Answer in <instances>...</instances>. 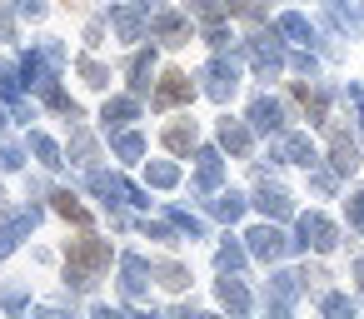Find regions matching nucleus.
I'll return each mask as SVG.
<instances>
[{
	"mask_svg": "<svg viewBox=\"0 0 364 319\" xmlns=\"http://www.w3.org/2000/svg\"><path fill=\"white\" fill-rule=\"evenodd\" d=\"M200 80H205V95H210V100H230V95L240 90V65H235L230 55H215V60L200 70Z\"/></svg>",
	"mask_w": 364,
	"mask_h": 319,
	"instance_id": "nucleus-1",
	"label": "nucleus"
},
{
	"mask_svg": "<svg viewBox=\"0 0 364 319\" xmlns=\"http://www.w3.org/2000/svg\"><path fill=\"white\" fill-rule=\"evenodd\" d=\"M240 50L250 55V65L269 80V75H279L284 70V50L274 45V36H250V40H240Z\"/></svg>",
	"mask_w": 364,
	"mask_h": 319,
	"instance_id": "nucleus-2",
	"label": "nucleus"
},
{
	"mask_svg": "<svg viewBox=\"0 0 364 319\" xmlns=\"http://www.w3.org/2000/svg\"><path fill=\"white\" fill-rule=\"evenodd\" d=\"M294 244H304V249L314 244L319 254H329V249L339 244V229H334V220H324L319 210H309V215H299V239H294Z\"/></svg>",
	"mask_w": 364,
	"mask_h": 319,
	"instance_id": "nucleus-3",
	"label": "nucleus"
},
{
	"mask_svg": "<svg viewBox=\"0 0 364 319\" xmlns=\"http://www.w3.org/2000/svg\"><path fill=\"white\" fill-rule=\"evenodd\" d=\"M245 239H250V254H255V259H264V264L284 259V249H289V239H284V234H279L274 225H255V229H250Z\"/></svg>",
	"mask_w": 364,
	"mask_h": 319,
	"instance_id": "nucleus-4",
	"label": "nucleus"
},
{
	"mask_svg": "<svg viewBox=\"0 0 364 319\" xmlns=\"http://www.w3.org/2000/svg\"><path fill=\"white\" fill-rule=\"evenodd\" d=\"M190 95H195L190 75H185V70H170V75H160V85H155V110H175V105H185Z\"/></svg>",
	"mask_w": 364,
	"mask_h": 319,
	"instance_id": "nucleus-5",
	"label": "nucleus"
},
{
	"mask_svg": "<svg viewBox=\"0 0 364 319\" xmlns=\"http://www.w3.org/2000/svg\"><path fill=\"white\" fill-rule=\"evenodd\" d=\"M70 264H80V269H90L95 279L110 269V244H100V239H75L70 244Z\"/></svg>",
	"mask_w": 364,
	"mask_h": 319,
	"instance_id": "nucleus-6",
	"label": "nucleus"
},
{
	"mask_svg": "<svg viewBox=\"0 0 364 319\" xmlns=\"http://www.w3.org/2000/svg\"><path fill=\"white\" fill-rule=\"evenodd\" d=\"M250 125L264 130V135H279V130H284V105L269 100V95H255V100H250Z\"/></svg>",
	"mask_w": 364,
	"mask_h": 319,
	"instance_id": "nucleus-7",
	"label": "nucleus"
},
{
	"mask_svg": "<svg viewBox=\"0 0 364 319\" xmlns=\"http://www.w3.org/2000/svg\"><path fill=\"white\" fill-rule=\"evenodd\" d=\"M150 31H155L165 45H185V40H190V21L175 16V11H155V16H150Z\"/></svg>",
	"mask_w": 364,
	"mask_h": 319,
	"instance_id": "nucleus-8",
	"label": "nucleus"
},
{
	"mask_svg": "<svg viewBox=\"0 0 364 319\" xmlns=\"http://www.w3.org/2000/svg\"><path fill=\"white\" fill-rule=\"evenodd\" d=\"M269 160H284V165H304V170H314L319 155H314V140H309V135H284V145H279Z\"/></svg>",
	"mask_w": 364,
	"mask_h": 319,
	"instance_id": "nucleus-9",
	"label": "nucleus"
},
{
	"mask_svg": "<svg viewBox=\"0 0 364 319\" xmlns=\"http://www.w3.org/2000/svg\"><path fill=\"white\" fill-rule=\"evenodd\" d=\"M329 140H334V150H329V160H334V175H354L359 170V145L339 130V125H329Z\"/></svg>",
	"mask_w": 364,
	"mask_h": 319,
	"instance_id": "nucleus-10",
	"label": "nucleus"
},
{
	"mask_svg": "<svg viewBox=\"0 0 364 319\" xmlns=\"http://www.w3.org/2000/svg\"><path fill=\"white\" fill-rule=\"evenodd\" d=\"M120 289H125L130 299H140V294L150 289V264H145L140 254H125V259H120Z\"/></svg>",
	"mask_w": 364,
	"mask_h": 319,
	"instance_id": "nucleus-11",
	"label": "nucleus"
},
{
	"mask_svg": "<svg viewBox=\"0 0 364 319\" xmlns=\"http://www.w3.org/2000/svg\"><path fill=\"white\" fill-rule=\"evenodd\" d=\"M36 225H41V210H36V205H31V210H21L11 225H0V259H6V254L21 244V234H31Z\"/></svg>",
	"mask_w": 364,
	"mask_h": 319,
	"instance_id": "nucleus-12",
	"label": "nucleus"
},
{
	"mask_svg": "<svg viewBox=\"0 0 364 319\" xmlns=\"http://www.w3.org/2000/svg\"><path fill=\"white\" fill-rule=\"evenodd\" d=\"M135 115H140V100H135V95H115V100H105V110H100L105 130H115V135H120Z\"/></svg>",
	"mask_w": 364,
	"mask_h": 319,
	"instance_id": "nucleus-13",
	"label": "nucleus"
},
{
	"mask_svg": "<svg viewBox=\"0 0 364 319\" xmlns=\"http://www.w3.org/2000/svg\"><path fill=\"white\" fill-rule=\"evenodd\" d=\"M195 160H200V170H195V190H220V180H225V165H220V150H195Z\"/></svg>",
	"mask_w": 364,
	"mask_h": 319,
	"instance_id": "nucleus-14",
	"label": "nucleus"
},
{
	"mask_svg": "<svg viewBox=\"0 0 364 319\" xmlns=\"http://www.w3.org/2000/svg\"><path fill=\"white\" fill-rule=\"evenodd\" d=\"M255 205H259V210H264L269 220H289V215H294V200H289V195H284L279 185H269V180L259 185V195H255Z\"/></svg>",
	"mask_w": 364,
	"mask_h": 319,
	"instance_id": "nucleus-15",
	"label": "nucleus"
},
{
	"mask_svg": "<svg viewBox=\"0 0 364 319\" xmlns=\"http://www.w3.org/2000/svg\"><path fill=\"white\" fill-rule=\"evenodd\" d=\"M304 289V279L299 274H289V269H279V274H269V299H274V314H284L289 304H294V294Z\"/></svg>",
	"mask_w": 364,
	"mask_h": 319,
	"instance_id": "nucleus-16",
	"label": "nucleus"
},
{
	"mask_svg": "<svg viewBox=\"0 0 364 319\" xmlns=\"http://www.w3.org/2000/svg\"><path fill=\"white\" fill-rule=\"evenodd\" d=\"M110 26H115L120 40H145V21H140L135 6H110Z\"/></svg>",
	"mask_w": 364,
	"mask_h": 319,
	"instance_id": "nucleus-17",
	"label": "nucleus"
},
{
	"mask_svg": "<svg viewBox=\"0 0 364 319\" xmlns=\"http://www.w3.org/2000/svg\"><path fill=\"white\" fill-rule=\"evenodd\" d=\"M274 36H289L294 45H314V26L299 16V11H289V16H279L274 21Z\"/></svg>",
	"mask_w": 364,
	"mask_h": 319,
	"instance_id": "nucleus-18",
	"label": "nucleus"
},
{
	"mask_svg": "<svg viewBox=\"0 0 364 319\" xmlns=\"http://www.w3.org/2000/svg\"><path fill=\"white\" fill-rule=\"evenodd\" d=\"M150 75H155V50H135L130 55V90L145 95L150 90Z\"/></svg>",
	"mask_w": 364,
	"mask_h": 319,
	"instance_id": "nucleus-19",
	"label": "nucleus"
},
{
	"mask_svg": "<svg viewBox=\"0 0 364 319\" xmlns=\"http://www.w3.org/2000/svg\"><path fill=\"white\" fill-rule=\"evenodd\" d=\"M220 145L230 155H250V125L245 120H220Z\"/></svg>",
	"mask_w": 364,
	"mask_h": 319,
	"instance_id": "nucleus-20",
	"label": "nucleus"
},
{
	"mask_svg": "<svg viewBox=\"0 0 364 319\" xmlns=\"http://www.w3.org/2000/svg\"><path fill=\"white\" fill-rule=\"evenodd\" d=\"M220 304H225V309H235V314H245V309H250V294H245V284L235 279V269H225V279H220Z\"/></svg>",
	"mask_w": 364,
	"mask_h": 319,
	"instance_id": "nucleus-21",
	"label": "nucleus"
},
{
	"mask_svg": "<svg viewBox=\"0 0 364 319\" xmlns=\"http://www.w3.org/2000/svg\"><path fill=\"white\" fill-rule=\"evenodd\" d=\"M160 140H165V150H170V155H185V150H195V120H190V125H185V120H180V125H170Z\"/></svg>",
	"mask_w": 364,
	"mask_h": 319,
	"instance_id": "nucleus-22",
	"label": "nucleus"
},
{
	"mask_svg": "<svg viewBox=\"0 0 364 319\" xmlns=\"http://www.w3.org/2000/svg\"><path fill=\"white\" fill-rule=\"evenodd\" d=\"M190 11L200 16V26H205V31L225 26V16H230V6H225V0H190Z\"/></svg>",
	"mask_w": 364,
	"mask_h": 319,
	"instance_id": "nucleus-23",
	"label": "nucleus"
},
{
	"mask_svg": "<svg viewBox=\"0 0 364 319\" xmlns=\"http://www.w3.org/2000/svg\"><path fill=\"white\" fill-rule=\"evenodd\" d=\"M294 100L309 110V120H314V125L324 120V105H329V100H324V90H314V85H304V80H299V85H294Z\"/></svg>",
	"mask_w": 364,
	"mask_h": 319,
	"instance_id": "nucleus-24",
	"label": "nucleus"
},
{
	"mask_svg": "<svg viewBox=\"0 0 364 319\" xmlns=\"http://www.w3.org/2000/svg\"><path fill=\"white\" fill-rule=\"evenodd\" d=\"M31 150H36V160H41L46 170H60V165H65V160H60V145H55L50 135H41V130L31 135Z\"/></svg>",
	"mask_w": 364,
	"mask_h": 319,
	"instance_id": "nucleus-25",
	"label": "nucleus"
},
{
	"mask_svg": "<svg viewBox=\"0 0 364 319\" xmlns=\"http://www.w3.org/2000/svg\"><path fill=\"white\" fill-rule=\"evenodd\" d=\"M245 205H250V200H245V195H235V190H225L220 200H210V210H215V215H220L225 225H235V220L245 215Z\"/></svg>",
	"mask_w": 364,
	"mask_h": 319,
	"instance_id": "nucleus-26",
	"label": "nucleus"
},
{
	"mask_svg": "<svg viewBox=\"0 0 364 319\" xmlns=\"http://www.w3.org/2000/svg\"><path fill=\"white\" fill-rule=\"evenodd\" d=\"M245 259H250V244H240V239H225L220 254H215V264H220V269H235V274H240Z\"/></svg>",
	"mask_w": 364,
	"mask_h": 319,
	"instance_id": "nucleus-27",
	"label": "nucleus"
},
{
	"mask_svg": "<svg viewBox=\"0 0 364 319\" xmlns=\"http://www.w3.org/2000/svg\"><path fill=\"white\" fill-rule=\"evenodd\" d=\"M50 200H55V210H60L65 220H75V225H90V215H85V205H80V200H75L70 190H55Z\"/></svg>",
	"mask_w": 364,
	"mask_h": 319,
	"instance_id": "nucleus-28",
	"label": "nucleus"
},
{
	"mask_svg": "<svg viewBox=\"0 0 364 319\" xmlns=\"http://www.w3.org/2000/svg\"><path fill=\"white\" fill-rule=\"evenodd\" d=\"M170 220L180 225V234H185V239H205V220H200V215H190V210H180V205H170Z\"/></svg>",
	"mask_w": 364,
	"mask_h": 319,
	"instance_id": "nucleus-29",
	"label": "nucleus"
},
{
	"mask_svg": "<svg viewBox=\"0 0 364 319\" xmlns=\"http://www.w3.org/2000/svg\"><path fill=\"white\" fill-rule=\"evenodd\" d=\"M145 175H150V185H155V190H170V185H180V170H175L170 160H155Z\"/></svg>",
	"mask_w": 364,
	"mask_h": 319,
	"instance_id": "nucleus-30",
	"label": "nucleus"
},
{
	"mask_svg": "<svg viewBox=\"0 0 364 319\" xmlns=\"http://www.w3.org/2000/svg\"><path fill=\"white\" fill-rule=\"evenodd\" d=\"M80 75H85V85H95V90H105V85H110V70H105L100 60H90V55L80 60Z\"/></svg>",
	"mask_w": 364,
	"mask_h": 319,
	"instance_id": "nucleus-31",
	"label": "nucleus"
},
{
	"mask_svg": "<svg viewBox=\"0 0 364 319\" xmlns=\"http://www.w3.org/2000/svg\"><path fill=\"white\" fill-rule=\"evenodd\" d=\"M115 150H120V160H140V155H145V140H140L135 130H120V140H115Z\"/></svg>",
	"mask_w": 364,
	"mask_h": 319,
	"instance_id": "nucleus-32",
	"label": "nucleus"
},
{
	"mask_svg": "<svg viewBox=\"0 0 364 319\" xmlns=\"http://www.w3.org/2000/svg\"><path fill=\"white\" fill-rule=\"evenodd\" d=\"M70 155H75L80 165H90V160H95V140H90L85 130H75V135H70Z\"/></svg>",
	"mask_w": 364,
	"mask_h": 319,
	"instance_id": "nucleus-33",
	"label": "nucleus"
},
{
	"mask_svg": "<svg viewBox=\"0 0 364 319\" xmlns=\"http://www.w3.org/2000/svg\"><path fill=\"white\" fill-rule=\"evenodd\" d=\"M145 234H150V239H165V244H180V239H185L175 220H170V225H150V220H145Z\"/></svg>",
	"mask_w": 364,
	"mask_h": 319,
	"instance_id": "nucleus-34",
	"label": "nucleus"
},
{
	"mask_svg": "<svg viewBox=\"0 0 364 319\" xmlns=\"http://www.w3.org/2000/svg\"><path fill=\"white\" fill-rule=\"evenodd\" d=\"M349 229H354V234H364V190H354V195H349Z\"/></svg>",
	"mask_w": 364,
	"mask_h": 319,
	"instance_id": "nucleus-35",
	"label": "nucleus"
},
{
	"mask_svg": "<svg viewBox=\"0 0 364 319\" xmlns=\"http://www.w3.org/2000/svg\"><path fill=\"white\" fill-rule=\"evenodd\" d=\"M65 284H75V289H90V284H95V274H90V269H80V264H65Z\"/></svg>",
	"mask_w": 364,
	"mask_h": 319,
	"instance_id": "nucleus-36",
	"label": "nucleus"
},
{
	"mask_svg": "<svg viewBox=\"0 0 364 319\" xmlns=\"http://www.w3.org/2000/svg\"><path fill=\"white\" fill-rule=\"evenodd\" d=\"M160 279H165L170 289H185V284H190V274H185L180 264H160Z\"/></svg>",
	"mask_w": 364,
	"mask_h": 319,
	"instance_id": "nucleus-37",
	"label": "nucleus"
},
{
	"mask_svg": "<svg viewBox=\"0 0 364 319\" xmlns=\"http://www.w3.org/2000/svg\"><path fill=\"white\" fill-rule=\"evenodd\" d=\"M319 304H324V314H339V319H344V314H354V304H349L344 294H324Z\"/></svg>",
	"mask_w": 364,
	"mask_h": 319,
	"instance_id": "nucleus-38",
	"label": "nucleus"
},
{
	"mask_svg": "<svg viewBox=\"0 0 364 319\" xmlns=\"http://www.w3.org/2000/svg\"><path fill=\"white\" fill-rule=\"evenodd\" d=\"M0 304H6V309H26V289L21 284H6V289H0Z\"/></svg>",
	"mask_w": 364,
	"mask_h": 319,
	"instance_id": "nucleus-39",
	"label": "nucleus"
},
{
	"mask_svg": "<svg viewBox=\"0 0 364 319\" xmlns=\"http://www.w3.org/2000/svg\"><path fill=\"white\" fill-rule=\"evenodd\" d=\"M11 6H16L21 16H31V21H41V16H46V0H11Z\"/></svg>",
	"mask_w": 364,
	"mask_h": 319,
	"instance_id": "nucleus-40",
	"label": "nucleus"
},
{
	"mask_svg": "<svg viewBox=\"0 0 364 319\" xmlns=\"http://www.w3.org/2000/svg\"><path fill=\"white\" fill-rule=\"evenodd\" d=\"M26 165V155L16 150V145H6V150H0V170H21Z\"/></svg>",
	"mask_w": 364,
	"mask_h": 319,
	"instance_id": "nucleus-41",
	"label": "nucleus"
},
{
	"mask_svg": "<svg viewBox=\"0 0 364 319\" xmlns=\"http://www.w3.org/2000/svg\"><path fill=\"white\" fill-rule=\"evenodd\" d=\"M309 180H314V190H319V195H334V175H329V170H314Z\"/></svg>",
	"mask_w": 364,
	"mask_h": 319,
	"instance_id": "nucleus-42",
	"label": "nucleus"
},
{
	"mask_svg": "<svg viewBox=\"0 0 364 319\" xmlns=\"http://www.w3.org/2000/svg\"><path fill=\"white\" fill-rule=\"evenodd\" d=\"M344 100H354V105H359V115H354V120H359V130H364V90H359V85H344Z\"/></svg>",
	"mask_w": 364,
	"mask_h": 319,
	"instance_id": "nucleus-43",
	"label": "nucleus"
},
{
	"mask_svg": "<svg viewBox=\"0 0 364 319\" xmlns=\"http://www.w3.org/2000/svg\"><path fill=\"white\" fill-rule=\"evenodd\" d=\"M41 55H46V60H50V65H55V70H60V65H65V50H60V45H55V40H50V45H41Z\"/></svg>",
	"mask_w": 364,
	"mask_h": 319,
	"instance_id": "nucleus-44",
	"label": "nucleus"
},
{
	"mask_svg": "<svg viewBox=\"0 0 364 319\" xmlns=\"http://www.w3.org/2000/svg\"><path fill=\"white\" fill-rule=\"evenodd\" d=\"M289 65H294V70H299V75H309V80H314V55H294V60H289Z\"/></svg>",
	"mask_w": 364,
	"mask_h": 319,
	"instance_id": "nucleus-45",
	"label": "nucleus"
},
{
	"mask_svg": "<svg viewBox=\"0 0 364 319\" xmlns=\"http://www.w3.org/2000/svg\"><path fill=\"white\" fill-rule=\"evenodd\" d=\"M354 279H359V289H364V259H359V264H354Z\"/></svg>",
	"mask_w": 364,
	"mask_h": 319,
	"instance_id": "nucleus-46",
	"label": "nucleus"
},
{
	"mask_svg": "<svg viewBox=\"0 0 364 319\" xmlns=\"http://www.w3.org/2000/svg\"><path fill=\"white\" fill-rule=\"evenodd\" d=\"M0 210H6V195H0Z\"/></svg>",
	"mask_w": 364,
	"mask_h": 319,
	"instance_id": "nucleus-47",
	"label": "nucleus"
},
{
	"mask_svg": "<svg viewBox=\"0 0 364 319\" xmlns=\"http://www.w3.org/2000/svg\"><path fill=\"white\" fill-rule=\"evenodd\" d=\"M329 6H344V0H329Z\"/></svg>",
	"mask_w": 364,
	"mask_h": 319,
	"instance_id": "nucleus-48",
	"label": "nucleus"
},
{
	"mask_svg": "<svg viewBox=\"0 0 364 319\" xmlns=\"http://www.w3.org/2000/svg\"><path fill=\"white\" fill-rule=\"evenodd\" d=\"M0 125H6V115H0Z\"/></svg>",
	"mask_w": 364,
	"mask_h": 319,
	"instance_id": "nucleus-49",
	"label": "nucleus"
}]
</instances>
